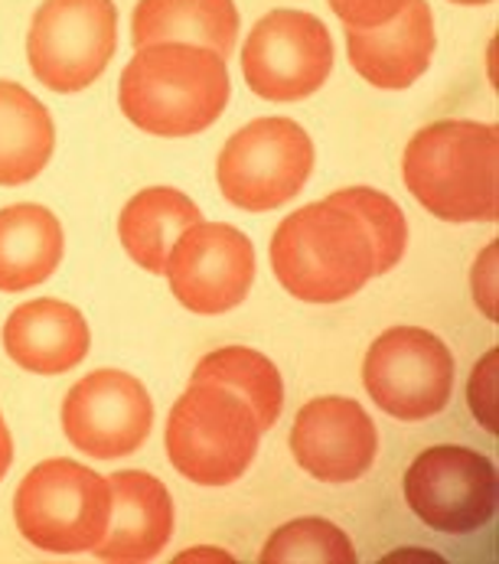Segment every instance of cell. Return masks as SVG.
<instances>
[{
    "label": "cell",
    "mask_w": 499,
    "mask_h": 564,
    "mask_svg": "<svg viewBox=\"0 0 499 564\" xmlns=\"http://www.w3.org/2000/svg\"><path fill=\"white\" fill-rule=\"evenodd\" d=\"M226 59L203 46H144L124 66L118 101L131 124L158 138H193L229 105Z\"/></svg>",
    "instance_id": "1"
},
{
    "label": "cell",
    "mask_w": 499,
    "mask_h": 564,
    "mask_svg": "<svg viewBox=\"0 0 499 564\" xmlns=\"http://www.w3.org/2000/svg\"><path fill=\"white\" fill-rule=\"evenodd\" d=\"M497 124L480 121L427 124L402 154L409 193L444 223H497Z\"/></svg>",
    "instance_id": "2"
},
{
    "label": "cell",
    "mask_w": 499,
    "mask_h": 564,
    "mask_svg": "<svg viewBox=\"0 0 499 564\" xmlns=\"http://www.w3.org/2000/svg\"><path fill=\"white\" fill-rule=\"evenodd\" d=\"M268 254L281 288L307 304H339L376 278L362 223L330 199L291 213L278 226Z\"/></svg>",
    "instance_id": "3"
},
{
    "label": "cell",
    "mask_w": 499,
    "mask_h": 564,
    "mask_svg": "<svg viewBox=\"0 0 499 564\" xmlns=\"http://www.w3.org/2000/svg\"><path fill=\"white\" fill-rule=\"evenodd\" d=\"M261 427L236 392L216 382H189L166 417V457L199 486L236 484L258 454Z\"/></svg>",
    "instance_id": "4"
},
{
    "label": "cell",
    "mask_w": 499,
    "mask_h": 564,
    "mask_svg": "<svg viewBox=\"0 0 499 564\" xmlns=\"http://www.w3.org/2000/svg\"><path fill=\"white\" fill-rule=\"evenodd\" d=\"M108 512V480L66 457L36 464L13 496L20 535L50 555L91 552L105 539Z\"/></svg>",
    "instance_id": "5"
},
{
    "label": "cell",
    "mask_w": 499,
    "mask_h": 564,
    "mask_svg": "<svg viewBox=\"0 0 499 564\" xmlns=\"http://www.w3.org/2000/svg\"><path fill=\"white\" fill-rule=\"evenodd\" d=\"M314 170V141L291 118H258L236 131L219 161L223 196L246 213H271L291 203Z\"/></svg>",
    "instance_id": "6"
},
{
    "label": "cell",
    "mask_w": 499,
    "mask_h": 564,
    "mask_svg": "<svg viewBox=\"0 0 499 564\" xmlns=\"http://www.w3.org/2000/svg\"><path fill=\"white\" fill-rule=\"evenodd\" d=\"M115 46L118 10L111 0H43L30 23L26 59L36 82L73 95L98 82Z\"/></svg>",
    "instance_id": "7"
},
{
    "label": "cell",
    "mask_w": 499,
    "mask_h": 564,
    "mask_svg": "<svg viewBox=\"0 0 499 564\" xmlns=\"http://www.w3.org/2000/svg\"><path fill=\"white\" fill-rule=\"evenodd\" d=\"M362 386L369 399L399 421L441 414L454 392V356L421 326H392L366 352Z\"/></svg>",
    "instance_id": "8"
},
{
    "label": "cell",
    "mask_w": 499,
    "mask_h": 564,
    "mask_svg": "<svg viewBox=\"0 0 499 564\" xmlns=\"http://www.w3.org/2000/svg\"><path fill=\"white\" fill-rule=\"evenodd\" d=\"M405 499L424 525L444 535H470L493 522L499 477L490 457L457 444L417 454L405 474Z\"/></svg>",
    "instance_id": "9"
},
{
    "label": "cell",
    "mask_w": 499,
    "mask_h": 564,
    "mask_svg": "<svg viewBox=\"0 0 499 564\" xmlns=\"http://www.w3.org/2000/svg\"><path fill=\"white\" fill-rule=\"evenodd\" d=\"M330 30L307 10H271L246 40L242 76L258 98L301 101L330 79Z\"/></svg>",
    "instance_id": "10"
},
{
    "label": "cell",
    "mask_w": 499,
    "mask_h": 564,
    "mask_svg": "<svg viewBox=\"0 0 499 564\" xmlns=\"http://www.w3.org/2000/svg\"><path fill=\"white\" fill-rule=\"evenodd\" d=\"M166 278L173 297L199 314L216 317L236 311L254 281V248L226 223H196L189 226L166 258Z\"/></svg>",
    "instance_id": "11"
},
{
    "label": "cell",
    "mask_w": 499,
    "mask_h": 564,
    "mask_svg": "<svg viewBox=\"0 0 499 564\" xmlns=\"http://www.w3.org/2000/svg\"><path fill=\"white\" fill-rule=\"evenodd\" d=\"M154 424V402L141 379L121 369H98L76 382L63 402V431L76 451L95 460L134 454Z\"/></svg>",
    "instance_id": "12"
},
{
    "label": "cell",
    "mask_w": 499,
    "mask_h": 564,
    "mask_svg": "<svg viewBox=\"0 0 499 564\" xmlns=\"http://www.w3.org/2000/svg\"><path fill=\"white\" fill-rule=\"evenodd\" d=\"M291 454L324 484H352L376 464L379 431L359 402L324 395L297 411L291 424Z\"/></svg>",
    "instance_id": "13"
},
{
    "label": "cell",
    "mask_w": 499,
    "mask_h": 564,
    "mask_svg": "<svg viewBox=\"0 0 499 564\" xmlns=\"http://www.w3.org/2000/svg\"><path fill=\"white\" fill-rule=\"evenodd\" d=\"M349 66L376 88H409L434 56V17L427 0H409L389 23L356 30L346 26Z\"/></svg>",
    "instance_id": "14"
},
{
    "label": "cell",
    "mask_w": 499,
    "mask_h": 564,
    "mask_svg": "<svg viewBox=\"0 0 499 564\" xmlns=\"http://www.w3.org/2000/svg\"><path fill=\"white\" fill-rule=\"evenodd\" d=\"M111 512L105 539L91 549L101 562L138 564L158 558L173 535V502L166 486L141 470H121L108 480Z\"/></svg>",
    "instance_id": "15"
},
{
    "label": "cell",
    "mask_w": 499,
    "mask_h": 564,
    "mask_svg": "<svg viewBox=\"0 0 499 564\" xmlns=\"http://www.w3.org/2000/svg\"><path fill=\"white\" fill-rule=\"evenodd\" d=\"M91 333L85 317L56 297L17 307L3 323V352L26 372L63 376L88 356Z\"/></svg>",
    "instance_id": "16"
},
{
    "label": "cell",
    "mask_w": 499,
    "mask_h": 564,
    "mask_svg": "<svg viewBox=\"0 0 499 564\" xmlns=\"http://www.w3.org/2000/svg\"><path fill=\"white\" fill-rule=\"evenodd\" d=\"M239 40V10L232 0H141L131 17V43L138 50L186 43L232 56Z\"/></svg>",
    "instance_id": "17"
},
{
    "label": "cell",
    "mask_w": 499,
    "mask_h": 564,
    "mask_svg": "<svg viewBox=\"0 0 499 564\" xmlns=\"http://www.w3.org/2000/svg\"><path fill=\"white\" fill-rule=\"evenodd\" d=\"M66 236L59 219L36 203L0 209V291L17 294L43 284L63 264Z\"/></svg>",
    "instance_id": "18"
},
{
    "label": "cell",
    "mask_w": 499,
    "mask_h": 564,
    "mask_svg": "<svg viewBox=\"0 0 499 564\" xmlns=\"http://www.w3.org/2000/svg\"><path fill=\"white\" fill-rule=\"evenodd\" d=\"M196 223H203V213L186 193L173 186H151L128 199L118 216V236L144 271L164 274L170 248Z\"/></svg>",
    "instance_id": "19"
},
{
    "label": "cell",
    "mask_w": 499,
    "mask_h": 564,
    "mask_svg": "<svg viewBox=\"0 0 499 564\" xmlns=\"http://www.w3.org/2000/svg\"><path fill=\"white\" fill-rule=\"evenodd\" d=\"M56 148V128L46 105L23 85L0 79V186L36 180Z\"/></svg>",
    "instance_id": "20"
},
{
    "label": "cell",
    "mask_w": 499,
    "mask_h": 564,
    "mask_svg": "<svg viewBox=\"0 0 499 564\" xmlns=\"http://www.w3.org/2000/svg\"><path fill=\"white\" fill-rule=\"evenodd\" d=\"M189 382H216L249 404L261 434L271 431L284 411V382L278 366L249 346H226L199 359Z\"/></svg>",
    "instance_id": "21"
},
{
    "label": "cell",
    "mask_w": 499,
    "mask_h": 564,
    "mask_svg": "<svg viewBox=\"0 0 499 564\" xmlns=\"http://www.w3.org/2000/svg\"><path fill=\"white\" fill-rule=\"evenodd\" d=\"M327 199L333 206L349 209L362 223L372 245V274H389L402 261L409 242V223L405 213L395 206V199L369 186H346L339 193H330Z\"/></svg>",
    "instance_id": "22"
},
{
    "label": "cell",
    "mask_w": 499,
    "mask_h": 564,
    "mask_svg": "<svg viewBox=\"0 0 499 564\" xmlns=\"http://www.w3.org/2000/svg\"><path fill=\"white\" fill-rule=\"evenodd\" d=\"M261 564H352L356 549L327 519L284 522L261 549Z\"/></svg>",
    "instance_id": "23"
},
{
    "label": "cell",
    "mask_w": 499,
    "mask_h": 564,
    "mask_svg": "<svg viewBox=\"0 0 499 564\" xmlns=\"http://www.w3.org/2000/svg\"><path fill=\"white\" fill-rule=\"evenodd\" d=\"M497 362L499 349H490L477 366H474V376H470V389H467V402L477 421H484V427L490 434H497Z\"/></svg>",
    "instance_id": "24"
},
{
    "label": "cell",
    "mask_w": 499,
    "mask_h": 564,
    "mask_svg": "<svg viewBox=\"0 0 499 564\" xmlns=\"http://www.w3.org/2000/svg\"><path fill=\"white\" fill-rule=\"evenodd\" d=\"M409 0H330V10L356 30H369V26H382L389 23Z\"/></svg>",
    "instance_id": "25"
},
{
    "label": "cell",
    "mask_w": 499,
    "mask_h": 564,
    "mask_svg": "<svg viewBox=\"0 0 499 564\" xmlns=\"http://www.w3.org/2000/svg\"><path fill=\"white\" fill-rule=\"evenodd\" d=\"M497 242L487 245L480 251L477 264H474V274H470V281H474V301H477V307L484 311L487 321H497Z\"/></svg>",
    "instance_id": "26"
},
{
    "label": "cell",
    "mask_w": 499,
    "mask_h": 564,
    "mask_svg": "<svg viewBox=\"0 0 499 564\" xmlns=\"http://www.w3.org/2000/svg\"><path fill=\"white\" fill-rule=\"evenodd\" d=\"M10 464H13V441H10V431H7V424L0 417V480L7 477Z\"/></svg>",
    "instance_id": "27"
},
{
    "label": "cell",
    "mask_w": 499,
    "mask_h": 564,
    "mask_svg": "<svg viewBox=\"0 0 499 564\" xmlns=\"http://www.w3.org/2000/svg\"><path fill=\"white\" fill-rule=\"evenodd\" d=\"M451 3H464V7H484V3H493V0H451Z\"/></svg>",
    "instance_id": "28"
}]
</instances>
